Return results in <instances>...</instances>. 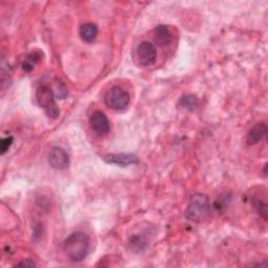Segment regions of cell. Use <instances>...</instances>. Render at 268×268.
Instances as JSON below:
<instances>
[{
    "label": "cell",
    "instance_id": "obj_1",
    "mask_svg": "<svg viewBox=\"0 0 268 268\" xmlns=\"http://www.w3.org/2000/svg\"><path fill=\"white\" fill-rule=\"evenodd\" d=\"M90 247L89 237L85 232L76 231L64 241L65 255L72 262H81L88 255Z\"/></svg>",
    "mask_w": 268,
    "mask_h": 268
},
{
    "label": "cell",
    "instance_id": "obj_2",
    "mask_svg": "<svg viewBox=\"0 0 268 268\" xmlns=\"http://www.w3.org/2000/svg\"><path fill=\"white\" fill-rule=\"evenodd\" d=\"M211 212V204L208 196L204 194H195L186 211L187 219L192 222H203L209 217Z\"/></svg>",
    "mask_w": 268,
    "mask_h": 268
},
{
    "label": "cell",
    "instance_id": "obj_3",
    "mask_svg": "<svg viewBox=\"0 0 268 268\" xmlns=\"http://www.w3.org/2000/svg\"><path fill=\"white\" fill-rule=\"evenodd\" d=\"M36 99L38 105L44 110L49 119H57L60 115V109L56 103L53 90L46 85L38 87L36 91Z\"/></svg>",
    "mask_w": 268,
    "mask_h": 268
},
{
    "label": "cell",
    "instance_id": "obj_4",
    "mask_svg": "<svg viewBox=\"0 0 268 268\" xmlns=\"http://www.w3.org/2000/svg\"><path fill=\"white\" fill-rule=\"evenodd\" d=\"M130 102L129 93L121 87H112L105 95L106 105L115 111H121L127 108Z\"/></svg>",
    "mask_w": 268,
    "mask_h": 268
},
{
    "label": "cell",
    "instance_id": "obj_5",
    "mask_svg": "<svg viewBox=\"0 0 268 268\" xmlns=\"http://www.w3.org/2000/svg\"><path fill=\"white\" fill-rule=\"evenodd\" d=\"M137 55L140 63L143 66H150L154 64L157 58V50L155 46L150 42H143L139 45Z\"/></svg>",
    "mask_w": 268,
    "mask_h": 268
},
{
    "label": "cell",
    "instance_id": "obj_6",
    "mask_svg": "<svg viewBox=\"0 0 268 268\" xmlns=\"http://www.w3.org/2000/svg\"><path fill=\"white\" fill-rule=\"evenodd\" d=\"M48 162L56 170H64L70 165V156L64 149L55 147L49 152Z\"/></svg>",
    "mask_w": 268,
    "mask_h": 268
},
{
    "label": "cell",
    "instance_id": "obj_7",
    "mask_svg": "<svg viewBox=\"0 0 268 268\" xmlns=\"http://www.w3.org/2000/svg\"><path fill=\"white\" fill-rule=\"evenodd\" d=\"M90 126L98 136H106L110 131V123L105 113L102 111H95L90 116Z\"/></svg>",
    "mask_w": 268,
    "mask_h": 268
},
{
    "label": "cell",
    "instance_id": "obj_8",
    "mask_svg": "<svg viewBox=\"0 0 268 268\" xmlns=\"http://www.w3.org/2000/svg\"><path fill=\"white\" fill-rule=\"evenodd\" d=\"M105 161L113 164H117L121 166L138 163L139 162V157L133 155V154H125V153H120V154H109L105 157Z\"/></svg>",
    "mask_w": 268,
    "mask_h": 268
},
{
    "label": "cell",
    "instance_id": "obj_9",
    "mask_svg": "<svg viewBox=\"0 0 268 268\" xmlns=\"http://www.w3.org/2000/svg\"><path fill=\"white\" fill-rule=\"evenodd\" d=\"M172 38H173L172 31H171L169 26L161 24V25H158L155 28V30H154V40H155V42L158 45L163 46V45L170 44V42L172 41Z\"/></svg>",
    "mask_w": 268,
    "mask_h": 268
},
{
    "label": "cell",
    "instance_id": "obj_10",
    "mask_svg": "<svg viewBox=\"0 0 268 268\" xmlns=\"http://www.w3.org/2000/svg\"><path fill=\"white\" fill-rule=\"evenodd\" d=\"M267 136V126L264 123L256 125L251 129L247 136V144L248 145H256L265 139Z\"/></svg>",
    "mask_w": 268,
    "mask_h": 268
},
{
    "label": "cell",
    "instance_id": "obj_11",
    "mask_svg": "<svg viewBox=\"0 0 268 268\" xmlns=\"http://www.w3.org/2000/svg\"><path fill=\"white\" fill-rule=\"evenodd\" d=\"M97 26L94 23H84L80 26L79 34L83 41L87 43H91L95 40L97 36Z\"/></svg>",
    "mask_w": 268,
    "mask_h": 268
},
{
    "label": "cell",
    "instance_id": "obj_12",
    "mask_svg": "<svg viewBox=\"0 0 268 268\" xmlns=\"http://www.w3.org/2000/svg\"><path fill=\"white\" fill-rule=\"evenodd\" d=\"M180 105L188 110H195L198 107V98L195 95H184L180 99Z\"/></svg>",
    "mask_w": 268,
    "mask_h": 268
},
{
    "label": "cell",
    "instance_id": "obj_13",
    "mask_svg": "<svg viewBox=\"0 0 268 268\" xmlns=\"http://www.w3.org/2000/svg\"><path fill=\"white\" fill-rule=\"evenodd\" d=\"M129 244L132 246L133 249H144V247L146 245V242L141 236H133L130 239Z\"/></svg>",
    "mask_w": 268,
    "mask_h": 268
},
{
    "label": "cell",
    "instance_id": "obj_14",
    "mask_svg": "<svg viewBox=\"0 0 268 268\" xmlns=\"http://www.w3.org/2000/svg\"><path fill=\"white\" fill-rule=\"evenodd\" d=\"M13 142H14V139L12 137H8L0 142V151H2L3 155L8 152L9 149L11 148V146L13 144Z\"/></svg>",
    "mask_w": 268,
    "mask_h": 268
},
{
    "label": "cell",
    "instance_id": "obj_15",
    "mask_svg": "<svg viewBox=\"0 0 268 268\" xmlns=\"http://www.w3.org/2000/svg\"><path fill=\"white\" fill-rule=\"evenodd\" d=\"M256 209L258 210V213L264 218V220L267 219V207L264 203H261V201H258Z\"/></svg>",
    "mask_w": 268,
    "mask_h": 268
},
{
    "label": "cell",
    "instance_id": "obj_16",
    "mask_svg": "<svg viewBox=\"0 0 268 268\" xmlns=\"http://www.w3.org/2000/svg\"><path fill=\"white\" fill-rule=\"evenodd\" d=\"M16 266H23V267H35L36 264L35 262H32L31 260H23L19 263H17Z\"/></svg>",
    "mask_w": 268,
    "mask_h": 268
}]
</instances>
